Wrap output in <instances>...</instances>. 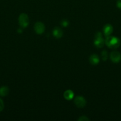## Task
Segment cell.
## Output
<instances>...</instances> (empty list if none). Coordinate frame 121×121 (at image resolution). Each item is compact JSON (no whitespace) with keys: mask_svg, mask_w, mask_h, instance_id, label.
Returning a JSON list of instances; mask_svg holds the SVG:
<instances>
[{"mask_svg":"<svg viewBox=\"0 0 121 121\" xmlns=\"http://www.w3.org/2000/svg\"><path fill=\"white\" fill-rule=\"evenodd\" d=\"M110 59L113 63H119L121 60V53L117 51H113L110 54Z\"/></svg>","mask_w":121,"mask_h":121,"instance_id":"4","label":"cell"},{"mask_svg":"<svg viewBox=\"0 0 121 121\" xmlns=\"http://www.w3.org/2000/svg\"><path fill=\"white\" fill-rule=\"evenodd\" d=\"M90 119H88V118H87V117H85V116H82V117H81L80 118H78V121H89Z\"/></svg>","mask_w":121,"mask_h":121,"instance_id":"14","label":"cell"},{"mask_svg":"<svg viewBox=\"0 0 121 121\" xmlns=\"http://www.w3.org/2000/svg\"><path fill=\"white\" fill-rule=\"evenodd\" d=\"M102 58L103 61H106L108 58V53L107 51L103 50L102 52Z\"/></svg>","mask_w":121,"mask_h":121,"instance_id":"12","label":"cell"},{"mask_svg":"<svg viewBox=\"0 0 121 121\" xmlns=\"http://www.w3.org/2000/svg\"><path fill=\"white\" fill-rule=\"evenodd\" d=\"M9 93V89L7 86H2L0 87V96H5Z\"/></svg>","mask_w":121,"mask_h":121,"instance_id":"11","label":"cell"},{"mask_svg":"<svg viewBox=\"0 0 121 121\" xmlns=\"http://www.w3.org/2000/svg\"><path fill=\"white\" fill-rule=\"evenodd\" d=\"M104 43L108 47L112 49L117 48L121 45V41L119 39L116 37L112 36V35L106 37Z\"/></svg>","mask_w":121,"mask_h":121,"instance_id":"1","label":"cell"},{"mask_svg":"<svg viewBox=\"0 0 121 121\" xmlns=\"http://www.w3.org/2000/svg\"><path fill=\"white\" fill-rule=\"evenodd\" d=\"M34 29L36 33L38 34H41L45 30V26L42 22H37L34 26Z\"/></svg>","mask_w":121,"mask_h":121,"instance_id":"6","label":"cell"},{"mask_svg":"<svg viewBox=\"0 0 121 121\" xmlns=\"http://www.w3.org/2000/svg\"><path fill=\"white\" fill-rule=\"evenodd\" d=\"M103 33H104V35H105L106 37H107L111 35L112 33H113V28L112 25L106 24L103 27Z\"/></svg>","mask_w":121,"mask_h":121,"instance_id":"7","label":"cell"},{"mask_svg":"<svg viewBox=\"0 0 121 121\" xmlns=\"http://www.w3.org/2000/svg\"><path fill=\"white\" fill-rule=\"evenodd\" d=\"M74 103L78 108H84L85 106L86 101H85V99L83 96H77L75 98Z\"/></svg>","mask_w":121,"mask_h":121,"instance_id":"5","label":"cell"},{"mask_svg":"<svg viewBox=\"0 0 121 121\" xmlns=\"http://www.w3.org/2000/svg\"><path fill=\"white\" fill-rule=\"evenodd\" d=\"M4 108V104L3 100L0 99V112H1L3 110Z\"/></svg>","mask_w":121,"mask_h":121,"instance_id":"15","label":"cell"},{"mask_svg":"<svg viewBox=\"0 0 121 121\" xmlns=\"http://www.w3.org/2000/svg\"><path fill=\"white\" fill-rule=\"evenodd\" d=\"M60 24L62 27H66L68 26L69 25V21L67 20H63L62 21L60 22Z\"/></svg>","mask_w":121,"mask_h":121,"instance_id":"13","label":"cell"},{"mask_svg":"<svg viewBox=\"0 0 121 121\" xmlns=\"http://www.w3.org/2000/svg\"><path fill=\"white\" fill-rule=\"evenodd\" d=\"M19 22L21 28H26L29 24V19L28 15L25 13H22L19 18Z\"/></svg>","mask_w":121,"mask_h":121,"instance_id":"2","label":"cell"},{"mask_svg":"<svg viewBox=\"0 0 121 121\" xmlns=\"http://www.w3.org/2000/svg\"><path fill=\"white\" fill-rule=\"evenodd\" d=\"M74 96V92L71 90H67L64 93V98L68 100H71V99H73Z\"/></svg>","mask_w":121,"mask_h":121,"instance_id":"10","label":"cell"},{"mask_svg":"<svg viewBox=\"0 0 121 121\" xmlns=\"http://www.w3.org/2000/svg\"><path fill=\"white\" fill-rule=\"evenodd\" d=\"M116 5H117V8L121 9V0H117V3H116Z\"/></svg>","mask_w":121,"mask_h":121,"instance_id":"16","label":"cell"},{"mask_svg":"<svg viewBox=\"0 0 121 121\" xmlns=\"http://www.w3.org/2000/svg\"><path fill=\"white\" fill-rule=\"evenodd\" d=\"M53 35L55 37L57 38V39H59V38L62 37L63 35L62 30L59 27H55L53 30Z\"/></svg>","mask_w":121,"mask_h":121,"instance_id":"9","label":"cell"},{"mask_svg":"<svg viewBox=\"0 0 121 121\" xmlns=\"http://www.w3.org/2000/svg\"><path fill=\"white\" fill-rule=\"evenodd\" d=\"M89 61H90V63L92 65H97L100 61L99 57L96 54H91L90 56V58H89Z\"/></svg>","mask_w":121,"mask_h":121,"instance_id":"8","label":"cell"},{"mask_svg":"<svg viewBox=\"0 0 121 121\" xmlns=\"http://www.w3.org/2000/svg\"><path fill=\"white\" fill-rule=\"evenodd\" d=\"M94 44L95 46L98 48H102L104 46V40L102 37V34L100 32H97L95 34Z\"/></svg>","mask_w":121,"mask_h":121,"instance_id":"3","label":"cell"}]
</instances>
